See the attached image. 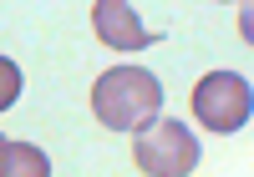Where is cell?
Here are the masks:
<instances>
[{
    "label": "cell",
    "instance_id": "obj_1",
    "mask_svg": "<svg viewBox=\"0 0 254 177\" xmlns=\"http://www.w3.org/2000/svg\"><path fill=\"white\" fill-rule=\"evenodd\" d=\"M92 112L107 132H137L163 112V86L142 66H112L92 86Z\"/></svg>",
    "mask_w": 254,
    "mask_h": 177
},
{
    "label": "cell",
    "instance_id": "obj_2",
    "mask_svg": "<svg viewBox=\"0 0 254 177\" xmlns=\"http://www.w3.org/2000/svg\"><path fill=\"white\" fill-rule=\"evenodd\" d=\"M132 162L147 177H188L198 167V142L193 132L173 117H153L147 127H137V142H132Z\"/></svg>",
    "mask_w": 254,
    "mask_h": 177
},
{
    "label": "cell",
    "instance_id": "obj_3",
    "mask_svg": "<svg viewBox=\"0 0 254 177\" xmlns=\"http://www.w3.org/2000/svg\"><path fill=\"white\" fill-rule=\"evenodd\" d=\"M193 117L208 127V132H239L249 117H254V91L249 81L234 76V71H214L193 86Z\"/></svg>",
    "mask_w": 254,
    "mask_h": 177
},
{
    "label": "cell",
    "instance_id": "obj_4",
    "mask_svg": "<svg viewBox=\"0 0 254 177\" xmlns=\"http://www.w3.org/2000/svg\"><path fill=\"white\" fill-rule=\"evenodd\" d=\"M92 31L107 41L112 51H147L153 46V31L132 15L127 0H97L92 5Z\"/></svg>",
    "mask_w": 254,
    "mask_h": 177
},
{
    "label": "cell",
    "instance_id": "obj_5",
    "mask_svg": "<svg viewBox=\"0 0 254 177\" xmlns=\"http://www.w3.org/2000/svg\"><path fill=\"white\" fill-rule=\"evenodd\" d=\"M46 172H51V157L41 147H26V142L0 147V177H46Z\"/></svg>",
    "mask_w": 254,
    "mask_h": 177
},
{
    "label": "cell",
    "instance_id": "obj_6",
    "mask_svg": "<svg viewBox=\"0 0 254 177\" xmlns=\"http://www.w3.org/2000/svg\"><path fill=\"white\" fill-rule=\"evenodd\" d=\"M15 96H20V66L10 56H0V112L15 106Z\"/></svg>",
    "mask_w": 254,
    "mask_h": 177
},
{
    "label": "cell",
    "instance_id": "obj_7",
    "mask_svg": "<svg viewBox=\"0 0 254 177\" xmlns=\"http://www.w3.org/2000/svg\"><path fill=\"white\" fill-rule=\"evenodd\" d=\"M0 147H5V137H0Z\"/></svg>",
    "mask_w": 254,
    "mask_h": 177
}]
</instances>
